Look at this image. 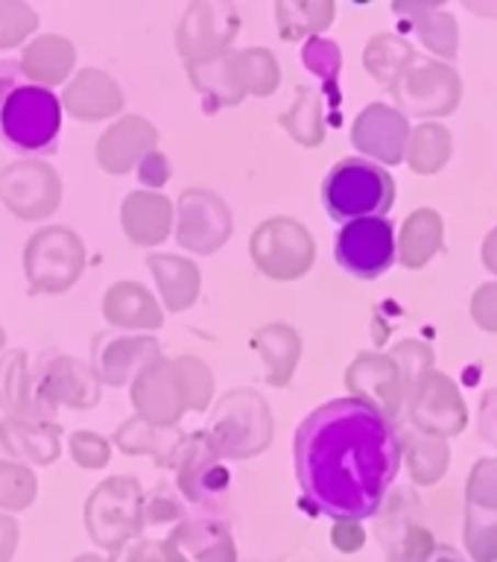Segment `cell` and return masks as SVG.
I'll list each match as a JSON object with an SVG mask.
<instances>
[{
    "mask_svg": "<svg viewBox=\"0 0 497 562\" xmlns=\"http://www.w3.org/2000/svg\"><path fill=\"white\" fill-rule=\"evenodd\" d=\"M393 94L404 117H445L463 100V79L451 65L416 56Z\"/></svg>",
    "mask_w": 497,
    "mask_h": 562,
    "instance_id": "8fae6325",
    "label": "cell"
},
{
    "mask_svg": "<svg viewBox=\"0 0 497 562\" xmlns=\"http://www.w3.org/2000/svg\"><path fill=\"white\" fill-rule=\"evenodd\" d=\"M138 176L140 184H144V191H158V188H165L167 179L173 176L170 158H167L165 153L153 149V153L138 165Z\"/></svg>",
    "mask_w": 497,
    "mask_h": 562,
    "instance_id": "f907efd6",
    "label": "cell"
},
{
    "mask_svg": "<svg viewBox=\"0 0 497 562\" xmlns=\"http://www.w3.org/2000/svg\"><path fill=\"white\" fill-rule=\"evenodd\" d=\"M161 355V342L153 334H100L91 351V369L100 384L126 386Z\"/></svg>",
    "mask_w": 497,
    "mask_h": 562,
    "instance_id": "e0dca14e",
    "label": "cell"
},
{
    "mask_svg": "<svg viewBox=\"0 0 497 562\" xmlns=\"http://www.w3.org/2000/svg\"><path fill=\"white\" fill-rule=\"evenodd\" d=\"M416 56L419 53L413 50L407 38L395 33H381L369 38L366 50H363V65H366L369 77L393 91L407 74V68L416 61Z\"/></svg>",
    "mask_w": 497,
    "mask_h": 562,
    "instance_id": "d6a6232c",
    "label": "cell"
},
{
    "mask_svg": "<svg viewBox=\"0 0 497 562\" xmlns=\"http://www.w3.org/2000/svg\"><path fill=\"white\" fill-rule=\"evenodd\" d=\"M173 367L182 381L184 402L188 411L205 413L214 404V393H217V381H214V369L196 355H179L173 358Z\"/></svg>",
    "mask_w": 497,
    "mask_h": 562,
    "instance_id": "ab89813d",
    "label": "cell"
},
{
    "mask_svg": "<svg viewBox=\"0 0 497 562\" xmlns=\"http://www.w3.org/2000/svg\"><path fill=\"white\" fill-rule=\"evenodd\" d=\"M349 395L372 404L386 419L398 422L404 411V384L395 360L384 351H363L346 369Z\"/></svg>",
    "mask_w": 497,
    "mask_h": 562,
    "instance_id": "ac0fdd59",
    "label": "cell"
},
{
    "mask_svg": "<svg viewBox=\"0 0 497 562\" xmlns=\"http://www.w3.org/2000/svg\"><path fill=\"white\" fill-rule=\"evenodd\" d=\"M407 165L421 176L439 173L451 158V132L442 123L425 121L416 130H410L407 149H404Z\"/></svg>",
    "mask_w": 497,
    "mask_h": 562,
    "instance_id": "8d00e7d4",
    "label": "cell"
},
{
    "mask_svg": "<svg viewBox=\"0 0 497 562\" xmlns=\"http://www.w3.org/2000/svg\"><path fill=\"white\" fill-rule=\"evenodd\" d=\"M445 244V226L433 209L413 211L404 220L402 235H395V261H402L410 270H419L442 252Z\"/></svg>",
    "mask_w": 497,
    "mask_h": 562,
    "instance_id": "4dcf8cb0",
    "label": "cell"
},
{
    "mask_svg": "<svg viewBox=\"0 0 497 562\" xmlns=\"http://www.w3.org/2000/svg\"><path fill=\"white\" fill-rule=\"evenodd\" d=\"M0 446L18 463L50 465L61 454V425L30 419V416H3Z\"/></svg>",
    "mask_w": 497,
    "mask_h": 562,
    "instance_id": "cb8c5ba5",
    "label": "cell"
},
{
    "mask_svg": "<svg viewBox=\"0 0 497 562\" xmlns=\"http://www.w3.org/2000/svg\"><path fill=\"white\" fill-rule=\"evenodd\" d=\"M389 358L395 360V367L402 372L404 402H407L425 384V378L433 372V349L425 340H402L389 351Z\"/></svg>",
    "mask_w": 497,
    "mask_h": 562,
    "instance_id": "60d3db41",
    "label": "cell"
},
{
    "mask_svg": "<svg viewBox=\"0 0 497 562\" xmlns=\"http://www.w3.org/2000/svg\"><path fill=\"white\" fill-rule=\"evenodd\" d=\"M38 30V12L24 0H0V50H12Z\"/></svg>",
    "mask_w": 497,
    "mask_h": 562,
    "instance_id": "ee69618b",
    "label": "cell"
},
{
    "mask_svg": "<svg viewBox=\"0 0 497 562\" xmlns=\"http://www.w3.org/2000/svg\"><path fill=\"white\" fill-rule=\"evenodd\" d=\"M255 267L272 281H296L316 261V240L310 228L296 217H267L249 237Z\"/></svg>",
    "mask_w": 497,
    "mask_h": 562,
    "instance_id": "8992f818",
    "label": "cell"
},
{
    "mask_svg": "<svg viewBox=\"0 0 497 562\" xmlns=\"http://www.w3.org/2000/svg\"><path fill=\"white\" fill-rule=\"evenodd\" d=\"M465 509L497 516V457L477 460L465 486Z\"/></svg>",
    "mask_w": 497,
    "mask_h": 562,
    "instance_id": "f6af8a7d",
    "label": "cell"
},
{
    "mask_svg": "<svg viewBox=\"0 0 497 562\" xmlns=\"http://www.w3.org/2000/svg\"><path fill=\"white\" fill-rule=\"evenodd\" d=\"M158 149V130L144 114H121L114 117L97 138L94 158L105 173L123 176L138 170L144 158Z\"/></svg>",
    "mask_w": 497,
    "mask_h": 562,
    "instance_id": "ffe728a7",
    "label": "cell"
},
{
    "mask_svg": "<svg viewBox=\"0 0 497 562\" xmlns=\"http://www.w3.org/2000/svg\"><path fill=\"white\" fill-rule=\"evenodd\" d=\"M12 536H15V525H12L7 516H0V553H3V548H7L9 542H12Z\"/></svg>",
    "mask_w": 497,
    "mask_h": 562,
    "instance_id": "9f6ffc18",
    "label": "cell"
},
{
    "mask_svg": "<svg viewBox=\"0 0 497 562\" xmlns=\"http://www.w3.org/2000/svg\"><path fill=\"white\" fill-rule=\"evenodd\" d=\"M173 205V235L182 249L193 255H214L228 244L235 232V214L219 193L196 184L184 188Z\"/></svg>",
    "mask_w": 497,
    "mask_h": 562,
    "instance_id": "ba28073f",
    "label": "cell"
},
{
    "mask_svg": "<svg viewBox=\"0 0 497 562\" xmlns=\"http://www.w3.org/2000/svg\"><path fill=\"white\" fill-rule=\"evenodd\" d=\"M18 61L26 70V77L53 91V88L65 86L74 77V68H77V44L56 33L35 35L33 42H26L24 53H21Z\"/></svg>",
    "mask_w": 497,
    "mask_h": 562,
    "instance_id": "4316f807",
    "label": "cell"
},
{
    "mask_svg": "<svg viewBox=\"0 0 497 562\" xmlns=\"http://www.w3.org/2000/svg\"><path fill=\"white\" fill-rule=\"evenodd\" d=\"M147 267L156 279L161 307H167L170 314H182L200 299L202 272L196 261L184 258V255L153 252L147 258Z\"/></svg>",
    "mask_w": 497,
    "mask_h": 562,
    "instance_id": "484cf974",
    "label": "cell"
},
{
    "mask_svg": "<svg viewBox=\"0 0 497 562\" xmlns=\"http://www.w3.org/2000/svg\"><path fill=\"white\" fill-rule=\"evenodd\" d=\"M472 316H474V323L481 325V328L497 334V281L483 284V288L474 293Z\"/></svg>",
    "mask_w": 497,
    "mask_h": 562,
    "instance_id": "816d5d0a",
    "label": "cell"
},
{
    "mask_svg": "<svg viewBox=\"0 0 497 562\" xmlns=\"http://www.w3.org/2000/svg\"><path fill=\"white\" fill-rule=\"evenodd\" d=\"M381 536H384L386 548H393L398 539L404 536L407 527L416 525V513H419V504L416 498H410L407 492H395V495H386V501L381 504Z\"/></svg>",
    "mask_w": 497,
    "mask_h": 562,
    "instance_id": "bcb514c9",
    "label": "cell"
},
{
    "mask_svg": "<svg viewBox=\"0 0 497 562\" xmlns=\"http://www.w3.org/2000/svg\"><path fill=\"white\" fill-rule=\"evenodd\" d=\"M428 562H463V560H460V553H456L454 548H437Z\"/></svg>",
    "mask_w": 497,
    "mask_h": 562,
    "instance_id": "6f0895ef",
    "label": "cell"
},
{
    "mask_svg": "<svg viewBox=\"0 0 497 562\" xmlns=\"http://www.w3.org/2000/svg\"><path fill=\"white\" fill-rule=\"evenodd\" d=\"M68 454L86 472L105 469L112 460V439L97 430H74L68 437Z\"/></svg>",
    "mask_w": 497,
    "mask_h": 562,
    "instance_id": "c3c4849f",
    "label": "cell"
},
{
    "mask_svg": "<svg viewBox=\"0 0 497 562\" xmlns=\"http://www.w3.org/2000/svg\"><path fill=\"white\" fill-rule=\"evenodd\" d=\"M334 255L342 270L360 279H377L395 263V228L386 217H363L342 223Z\"/></svg>",
    "mask_w": 497,
    "mask_h": 562,
    "instance_id": "4fadbf2b",
    "label": "cell"
},
{
    "mask_svg": "<svg viewBox=\"0 0 497 562\" xmlns=\"http://www.w3.org/2000/svg\"><path fill=\"white\" fill-rule=\"evenodd\" d=\"M211 446L223 460H252L272 446L275 416L270 402L252 386H235L217 398L205 425Z\"/></svg>",
    "mask_w": 497,
    "mask_h": 562,
    "instance_id": "3957f363",
    "label": "cell"
},
{
    "mask_svg": "<svg viewBox=\"0 0 497 562\" xmlns=\"http://www.w3.org/2000/svg\"><path fill=\"white\" fill-rule=\"evenodd\" d=\"M481 437L497 448V390L481 398Z\"/></svg>",
    "mask_w": 497,
    "mask_h": 562,
    "instance_id": "f5cc1de1",
    "label": "cell"
},
{
    "mask_svg": "<svg viewBox=\"0 0 497 562\" xmlns=\"http://www.w3.org/2000/svg\"><path fill=\"white\" fill-rule=\"evenodd\" d=\"M179 539L191 544L193 557L200 562H228L231 544H228V530L223 521L214 516H200L184 521L179 530Z\"/></svg>",
    "mask_w": 497,
    "mask_h": 562,
    "instance_id": "f35d334b",
    "label": "cell"
},
{
    "mask_svg": "<svg viewBox=\"0 0 497 562\" xmlns=\"http://www.w3.org/2000/svg\"><path fill=\"white\" fill-rule=\"evenodd\" d=\"M0 202L18 220L42 223L59 209L61 176L42 158H18L0 167Z\"/></svg>",
    "mask_w": 497,
    "mask_h": 562,
    "instance_id": "30bf717a",
    "label": "cell"
},
{
    "mask_svg": "<svg viewBox=\"0 0 497 562\" xmlns=\"http://www.w3.org/2000/svg\"><path fill=\"white\" fill-rule=\"evenodd\" d=\"M465 548L474 562H497V516L465 509Z\"/></svg>",
    "mask_w": 497,
    "mask_h": 562,
    "instance_id": "7dc6e473",
    "label": "cell"
},
{
    "mask_svg": "<svg viewBox=\"0 0 497 562\" xmlns=\"http://www.w3.org/2000/svg\"><path fill=\"white\" fill-rule=\"evenodd\" d=\"M0 407L7 416H30L38 422H59L50 402L35 393V378L24 349H9L0 358Z\"/></svg>",
    "mask_w": 497,
    "mask_h": 562,
    "instance_id": "d4e9b609",
    "label": "cell"
},
{
    "mask_svg": "<svg viewBox=\"0 0 497 562\" xmlns=\"http://www.w3.org/2000/svg\"><path fill=\"white\" fill-rule=\"evenodd\" d=\"M61 132L59 94L26 77L18 59H0V144L21 156L56 149Z\"/></svg>",
    "mask_w": 497,
    "mask_h": 562,
    "instance_id": "7a4b0ae2",
    "label": "cell"
},
{
    "mask_svg": "<svg viewBox=\"0 0 497 562\" xmlns=\"http://www.w3.org/2000/svg\"><path fill=\"white\" fill-rule=\"evenodd\" d=\"M281 126L287 130V135L302 147H319L325 140V105L323 91L316 88L298 86L296 100L287 112L281 114Z\"/></svg>",
    "mask_w": 497,
    "mask_h": 562,
    "instance_id": "d590c367",
    "label": "cell"
},
{
    "mask_svg": "<svg viewBox=\"0 0 497 562\" xmlns=\"http://www.w3.org/2000/svg\"><path fill=\"white\" fill-rule=\"evenodd\" d=\"M237 70L244 79L246 97H272L281 86V65L270 47H244L235 50Z\"/></svg>",
    "mask_w": 497,
    "mask_h": 562,
    "instance_id": "74e56055",
    "label": "cell"
},
{
    "mask_svg": "<svg viewBox=\"0 0 497 562\" xmlns=\"http://www.w3.org/2000/svg\"><path fill=\"white\" fill-rule=\"evenodd\" d=\"M176 205L161 191H132L123 196L121 226L135 246H158L173 235Z\"/></svg>",
    "mask_w": 497,
    "mask_h": 562,
    "instance_id": "603a6c76",
    "label": "cell"
},
{
    "mask_svg": "<svg viewBox=\"0 0 497 562\" xmlns=\"http://www.w3.org/2000/svg\"><path fill=\"white\" fill-rule=\"evenodd\" d=\"M140 507H144V492L138 477L112 474L88 498V525L100 542L117 544L138 525Z\"/></svg>",
    "mask_w": 497,
    "mask_h": 562,
    "instance_id": "9a60e30c",
    "label": "cell"
},
{
    "mask_svg": "<svg viewBox=\"0 0 497 562\" xmlns=\"http://www.w3.org/2000/svg\"><path fill=\"white\" fill-rule=\"evenodd\" d=\"M184 430L182 425L173 428H161V425H149V422L129 416L121 422V428L112 434V446H117L123 454L132 457H153L161 469H173V460L182 446Z\"/></svg>",
    "mask_w": 497,
    "mask_h": 562,
    "instance_id": "f1b7e54d",
    "label": "cell"
},
{
    "mask_svg": "<svg viewBox=\"0 0 497 562\" xmlns=\"http://www.w3.org/2000/svg\"><path fill=\"white\" fill-rule=\"evenodd\" d=\"M302 61L307 65L310 74L323 79L325 91L334 97V103H337V94H340V68H342V53L337 47V42L331 38H325V35H316V38H307L305 47H302Z\"/></svg>",
    "mask_w": 497,
    "mask_h": 562,
    "instance_id": "b9f144b4",
    "label": "cell"
},
{
    "mask_svg": "<svg viewBox=\"0 0 497 562\" xmlns=\"http://www.w3.org/2000/svg\"><path fill=\"white\" fill-rule=\"evenodd\" d=\"M437 551V539L421 525L404 530V536L389 548V562H428Z\"/></svg>",
    "mask_w": 497,
    "mask_h": 562,
    "instance_id": "681fc988",
    "label": "cell"
},
{
    "mask_svg": "<svg viewBox=\"0 0 497 562\" xmlns=\"http://www.w3.org/2000/svg\"><path fill=\"white\" fill-rule=\"evenodd\" d=\"M240 33V12L231 0H193L176 26V50L184 65L231 50Z\"/></svg>",
    "mask_w": 497,
    "mask_h": 562,
    "instance_id": "9c48e42d",
    "label": "cell"
},
{
    "mask_svg": "<svg viewBox=\"0 0 497 562\" xmlns=\"http://www.w3.org/2000/svg\"><path fill=\"white\" fill-rule=\"evenodd\" d=\"M334 536H337V544L346 548V551H354L363 544V530H360V521H334Z\"/></svg>",
    "mask_w": 497,
    "mask_h": 562,
    "instance_id": "db71d44e",
    "label": "cell"
},
{
    "mask_svg": "<svg viewBox=\"0 0 497 562\" xmlns=\"http://www.w3.org/2000/svg\"><path fill=\"white\" fill-rule=\"evenodd\" d=\"M38 481H35L33 465L18 463V460H3L0 457V507L24 509L33 504Z\"/></svg>",
    "mask_w": 497,
    "mask_h": 562,
    "instance_id": "7bdbcfd3",
    "label": "cell"
},
{
    "mask_svg": "<svg viewBox=\"0 0 497 562\" xmlns=\"http://www.w3.org/2000/svg\"><path fill=\"white\" fill-rule=\"evenodd\" d=\"M302 498L334 521L377 516L402 469V439L393 419L354 395L307 413L293 439Z\"/></svg>",
    "mask_w": 497,
    "mask_h": 562,
    "instance_id": "6da1fadb",
    "label": "cell"
},
{
    "mask_svg": "<svg viewBox=\"0 0 497 562\" xmlns=\"http://www.w3.org/2000/svg\"><path fill=\"white\" fill-rule=\"evenodd\" d=\"M86 244L68 226L35 228L24 244V279L33 293H65L86 272Z\"/></svg>",
    "mask_w": 497,
    "mask_h": 562,
    "instance_id": "5b68a950",
    "label": "cell"
},
{
    "mask_svg": "<svg viewBox=\"0 0 497 562\" xmlns=\"http://www.w3.org/2000/svg\"><path fill=\"white\" fill-rule=\"evenodd\" d=\"M323 202L331 220L351 223L384 217L395 202V179L389 170L366 158H342L323 182Z\"/></svg>",
    "mask_w": 497,
    "mask_h": 562,
    "instance_id": "277c9868",
    "label": "cell"
},
{
    "mask_svg": "<svg viewBox=\"0 0 497 562\" xmlns=\"http://www.w3.org/2000/svg\"><path fill=\"white\" fill-rule=\"evenodd\" d=\"M410 138V121L395 105L372 103L354 117L351 144L375 165H402Z\"/></svg>",
    "mask_w": 497,
    "mask_h": 562,
    "instance_id": "d6986e66",
    "label": "cell"
},
{
    "mask_svg": "<svg viewBox=\"0 0 497 562\" xmlns=\"http://www.w3.org/2000/svg\"><path fill=\"white\" fill-rule=\"evenodd\" d=\"M481 255H483V263H486V267L497 276V228H492L489 237L483 240Z\"/></svg>",
    "mask_w": 497,
    "mask_h": 562,
    "instance_id": "11a10c76",
    "label": "cell"
},
{
    "mask_svg": "<svg viewBox=\"0 0 497 562\" xmlns=\"http://www.w3.org/2000/svg\"><path fill=\"white\" fill-rule=\"evenodd\" d=\"M105 323L123 334H153L165 325V307L156 293L135 279H121L103 293Z\"/></svg>",
    "mask_w": 497,
    "mask_h": 562,
    "instance_id": "7402d4cb",
    "label": "cell"
},
{
    "mask_svg": "<svg viewBox=\"0 0 497 562\" xmlns=\"http://www.w3.org/2000/svg\"><path fill=\"white\" fill-rule=\"evenodd\" d=\"M252 346L263 363V381L287 386L302 360V334L290 323H267L255 331Z\"/></svg>",
    "mask_w": 497,
    "mask_h": 562,
    "instance_id": "83f0119b",
    "label": "cell"
},
{
    "mask_svg": "<svg viewBox=\"0 0 497 562\" xmlns=\"http://www.w3.org/2000/svg\"><path fill=\"white\" fill-rule=\"evenodd\" d=\"M61 112H68L79 123L112 121L123 112L126 94L121 82L103 68H82L65 82L59 97Z\"/></svg>",
    "mask_w": 497,
    "mask_h": 562,
    "instance_id": "44dd1931",
    "label": "cell"
},
{
    "mask_svg": "<svg viewBox=\"0 0 497 562\" xmlns=\"http://www.w3.org/2000/svg\"><path fill=\"white\" fill-rule=\"evenodd\" d=\"M402 439V454L407 457V472H410L413 483L419 486H430L445 477L448 463H451V451L442 437H430L416 428H407L398 434Z\"/></svg>",
    "mask_w": 497,
    "mask_h": 562,
    "instance_id": "1f68e13d",
    "label": "cell"
},
{
    "mask_svg": "<svg viewBox=\"0 0 497 562\" xmlns=\"http://www.w3.org/2000/svg\"><path fill=\"white\" fill-rule=\"evenodd\" d=\"M404 407H407L410 428L430 437H454L468 422V407H465L460 386L439 369L425 378V384L404 402Z\"/></svg>",
    "mask_w": 497,
    "mask_h": 562,
    "instance_id": "5bb4252c",
    "label": "cell"
},
{
    "mask_svg": "<svg viewBox=\"0 0 497 562\" xmlns=\"http://www.w3.org/2000/svg\"><path fill=\"white\" fill-rule=\"evenodd\" d=\"M3 351H7V331L0 328V355H3Z\"/></svg>",
    "mask_w": 497,
    "mask_h": 562,
    "instance_id": "680465c9",
    "label": "cell"
},
{
    "mask_svg": "<svg viewBox=\"0 0 497 562\" xmlns=\"http://www.w3.org/2000/svg\"><path fill=\"white\" fill-rule=\"evenodd\" d=\"M35 393L53 407L91 411L103 398V384L94 375L91 363L70 358L65 351H42L33 367Z\"/></svg>",
    "mask_w": 497,
    "mask_h": 562,
    "instance_id": "7c38bea8",
    "label": "cell"
},
{
    "mask_svg": "<svg viewBox=\"0 0 497 562\" xmlns=\"http://www.w3.org/2000/svg\"><path fill=\"white\" fill-rule=\"evenodd\" d=\"M173 472L179 492L196 507L217 513L228 501L231 474H228L226 460L214 451L208 434L202 428L184 434L179 454L173 460Z\"/></svg>",
    "mask_w": 497,
    "mask_h": 562,
    "instance_id": "52a82bcc",
    "label": "cell"
},
{
    "mask_svg": "<svg viewBox=\"0 0 497 562\" xmlns=\"http://www.w3.org/2000/svg\"><path fill=\"white\" fill-rule=\"evenodd\" d=\"M129 393L135 416L149 422V425L173 428L188 413V402H184V390L173 367V358H165V355L140 369L129 384Z\"/></svg>",
    "mask_w": 497,
    "mask_h": 562,
    "instance_id": "2e32d148",
    "label": "cell"
},
{
    "mask_svg": "<svg viewBox=\"0 0 497 562\" xmlns=\"http://www.w3.org/2000/svg\"><path fill=\"white\" fill-rule=\"evenodd\" d=\"M188 77H191L193 88L200 91L208 109H231V105L246 100V88L244 79H240V70H237L235 50L214 56V59L193 61V65H188Z\"/></svg>",
    "mask_w": 497,
    "mask_h": 562,
    "instance_id": "f546056e",
    "label": "cell"
},
{
    "mask_svg": "<svg viewBox=\"0 0 497 562\" xmlns=\"http://www.w3.org/2000/svg\"><path fill=\"white\" fill-rule=\"evenodd\" d=\"M398 15H410L413 30L419 35V42L437 56L454 59L456 47H460V33H456V21L448 12H442L433 3H398L395 7Z\"/></svg>",
    "mask_w": 497,
    "mask_h": 562,
    "instance_id": "836d02e7",
    "label": "cell"
},
{
    "mask_svg": "<svg viewBox=\"0 0 497 562\" xmlns=\"http://www.w3.org/2000/svg\"><path fill=\"white\" fill-rule=\"evenodd\" d=\"M337 7L331 0H279L275 3V21H279L281 38H316L331 26Z\"/></svg>",
    "mask_w": 497,
    "mask_h": 562,
    "instance_id": "e575fe53",
    "label": "cell"
}]
</instances>
